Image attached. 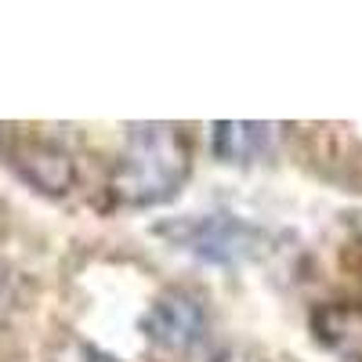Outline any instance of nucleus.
I'll list each match as a JSON object with an SVG mask.
<instances>
[{"instance_id": "1", "label": "nucleus", "mask_w": 362, "mask_h": 362, "mask_svg": "<svg viewBox=\"0 0 362 362\" xmlns=\"http://www.w3.org/2000/svg\"><path fill=\"white\" fill-rule=\"evenodd\" d=\"M189 174V148L167 124H138L127 138L119 196L131 206L167 203Z\"/></svg>"}, {"instance_id": "2", "label": "nucleus", "mask_w": 362, "mask_h": 362, "mask_svg": "<svg viewBox=\"0 0 362 362\" xmlns=\"http://www.w3.org/2000/svg\"><path fill=\"white\" fill-rule=\"evenodd\" d=\"M174 250H185L203 264H243L264 250V232L232 214H185L153 228Z\"/></svg>"}, {"instance_id": "3", "label": "nucleus", "mask_w": 362, "mask_h": 362, "mask_svg": "<svg viewBox=\"0 0 362 362\" xmlns=\"http://www.w3.org/2000/svg\"><path fill=\"white\" fill-rule=\"evenodd\" d=\"M4 160L29 189L44 196H66L76 185V163L66 148L37 138H18L4 148Z\"/></svg>"}, {"instance_id": "4", "label": "nucleus", "mask_w": 362, "mask_h": 362, "mask_svg": "<svg viewBox=\"0 0 362 362\" xmlns=\"http://www.w3.org/2000/svg\"><path fill=\"white\" fill-rule=\"evenodd\" d=\"M145 334L167 351H192L206 334L203 305L185 290H167L148 305Z\"/></svg>"}, {"instance_id": "5", "label": "nucleus", "mask_w": 362, "mask_h": 362, "mask_svg": "<svg viewBox=\"0 0 362 362\" xmlns=\"http://www.w3.org/2000/svg\"><path fill=\"white\" fill-rule=\"evenodd\" d=\"M312 329L322 348L341 355L344 362H362V308L329 305L312 315Z\"/></svg>"}, {"instance_id": "6", "label": "nucleus", "mask_w": 362, "mask_h": 362, "mask_svg": "<svg viewBox=\"0 0 362 362\" xmlns=\"http://www.w3.org/2000/svg\"><path fill=\"white\" fill-rule=\"evenodd\" d=\"M272 145V127L268 124H235V119H221L210 131V148L221 163H250Z\"/></svg>"}, {"instance_id": "7", "label": "nucleus", "mask_w": 362, "mask_h": 362, "mask_svg": "<svg viewBox=\"0 0 362 362\" xmlns=\"http://www.w3.org/2000/svg\"><path fill=\"white\" fill-rule=\"evenodd\" d=\"M80 362H116V358H112V355H102V351H87Z\"/></svg>"}, {"instance_id": "8", "label": "nucleus", "mask_w": 362, "mask_h": 362, "mask_svg": "<svg viewBox=\"0 0 362 362\" xmlns=\"http://www.w3.org/2000/svg\"><path fill=\"white\" fill-rule=\"evenodd\" d=\"M4 290H8V276H4V268H0V297H4Z\"/></svg>"}]
</instances>
